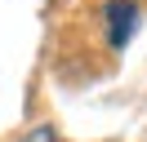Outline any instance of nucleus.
<instances>
[{"label":"nucleus","mask_w":147,"mask_h":142,"mask_svg":"<svg viewBox=\"0 0 147 142\" xmlns=\"http://www.w3.org/2000/svg\"><path fill=\"white\" fill-rule=\"evenodd\" d=\"M102 13H107V44L111 49H125L134 27H138V0H107Z\"/></svg>","instance_id":"nucleus-1"},{"label":"nucleus","mask_w":147,"mask_h":142,"mask_svg":"<svg viewBox=\"0 0 147 142\" xmlns=\"http://www.w3.org/2000/svg\"><path fill=\"white\" fill-rule=\"evenodd\" d=\"M22 142H58V138H54V129H31Z\"/></svg>","instance_id":"nucleus-2"}]
</instances>
